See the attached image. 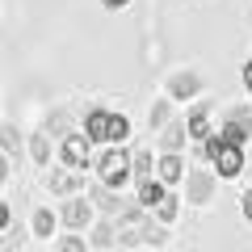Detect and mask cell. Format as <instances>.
Wrapping results in <instances>:
<instances>
[{"label":"cell","mask_w":252,"mask_h":252,"mask_svg":"<svg viewBox=\"0 0 252 252\" xmlns=\"http://www.w3.org/2000/svg\"><path fill=\"white\" fill-rule=\"evenodd\" d=\"M89 244H93V252H114V248H122V244H118V219H97L93 231H89Z\"/></svg>","instance_id":"15"},{"label":"cell","mask_w":252,"mask_h":252,"mask_svg":"<svg viewBox=\"0 0 252 252\" xmlns=\"http://www.w3.org/2000/svg\"><path fill=\"white\" fill-rule=\"evenodd\" d=\"M30 156L38 168H51V135H30Z\"/></svg>","instance_id":"19"},{"label":"cell","mask_w":252,"mask_h":252,"mask_svg":"<svg viewBox=\"0 0 252 252\" xmlns=\"http://www.w3.org/2000/svg\"><path fill=\"white\" fill-rule=\"evenodd\" d=\"M93 244H89V235L84 231H72V235H59V248L55 252H89Z\"/></svg>","instance_id":"20"},{"label":"cell","mask_w":252,"mask_h":252,"mask_svg":"<svg viewBox=\"0 0 252 252\" xmlns=\"http://www.w3.org/2000/svg\"><path fill=\"white\" fill-rule=\"evenodd\" d=\"M59 223H63V219L55 215L51 206H38L34 215H30V231H34L38 240H51V235H55V227H59Z\"/></svg>","instance_id":"16"},{"label":"cell","mask_w":252,"mask_h":252,"mask_svg":"<svg viewBox=\"0 0 252 252\" xmlns=\"http://www.w3.org/2000/svg\"><path fill=\"white\" fill-rule=\"evenodd\" d=\"M168 97H172V101H193V97H202V76H198V72H172V76H168Z\"/></svg>","instance_id":"14"},{"label":"cell","mask_w":252,"mask_h":252,"mask_svg":"<svg viewBox=\"0 0 252 252\" xmlns=\"http://www.w3.org/2000/svg\"><path fill=\"white\" fill-rule=\"evenodd\" d=\"M0 135H4V139H0L4 156H13V152H17V126H13V122H4V130H0Z\"/></svg>","instance_id":"25"},{"label":"cell","mask_w":252,"mask_h":252,"mask_svg":"<svg viewBox=\"0 0 252 252\" xmlns=\"http://www.w3.org/2000/svg\"><path fill=\"white\" fill-rule=\"evenodd\" d=\"M168 193H172V189L164 185L160 177H143V181H135V202H139L143 210H156L164 198H168Z\"/></svg>","instance_id":"12"},{"label":"cell","mask_w":252,"mask_h":252,"mask_svg":"<svg viewBox=\"0 0 252 252\" xmlns=\"http://www.w3.org/2000/svg\"><path fill=\"white\" fill-rule=\"evenodd\" d=\"M156 177H160L168 189L181 185V181L189 177V172H185V160H181V156H160V168H156Z\"/></svg>","instance_id":"17"},{"label":"cell","mask_w":252,"mask_h":252,"mask_svg":"<svg viewBox=\"0 0 252 252\" xmlns=\"http://www.w3.org/2000/svg\"><path fill=\"white\" fill-rule=\"evenodd\" d=\"M89 198H93V206H97L105 219H122L126 210H135V206H139V202L122 198V189H109V185H101V181L89 189Z\"/></svg>","instance_id":"7"},{"label":"cell","mask_w":252,"mask_h":252,"mask_svg":"<svg viewBox=\"0 0 252 252\" xmlns=\"http://www.w3.org/2000/svg\"><path fill=\"white\" fill-rule=\"evenodd\" d=\"M21 248H26V231H21V227H4L0 252H21Z\"/></svg>","instance_id":"23"},{"label":"cell","mask_w":252,"mask_h":252,"mask_svg":"<svg viewBox=\"0 0 252 252\" xmlns=\"http://www.w3.org/2000/svg\"><path fill=\"white\" fill-rule=\"evenodd\" d=\"M168 122H172V97H164V101H156V105L147 109V126H152V130H164Z\"/></svg>","instance_id":"18"},{"label":"cell","mask_w":252,"mask_h":252,"mask_svg":"<svg viewBox=\"0 0 252 252\" xmlns=\"http://www.w3.org/2000/svg\"><path fill=\"white\" fill-rule=\"evenodd\" d=\"M59 160L67 164V168L84 172V168L93 164V139H89V135H80V130L63 135V143H59Z\"/></svg>","instance_id":"6"},{"label":"cell","mask_w":252,"mask_h":252,"mask_svg":"<svg viewBox=\"0 0 252 252\" xmlns=\"http://www.w3.org/2000/svg\"><path fill=\"white\" fill-rule=\"evenodd\" d=\"M84 135H89L93 143H114V147H122L126 139H130V118L97 105V109L84 114Z\"/></svg>","instance_id":"2"},{"label":"cell","mask_w":252,"mask_h":252,"mask_svg":"<svg viewBox=\"0 0 252 252\" xmlns=\"http://www.w3.org/2000/svg\"><path fill=\"white\" fill-rule=\"evenodd\" d=\"M67 122H72V118H67V109H59V114H51V118H46V130H59V135H72V130H67Z\"/></svg>","instance_id":"24"},{"label":"cell","mask_w":252,"mask_h":252,"mask_svg":"<svg viewBox=\"0 0 252 252\" xmlns=\"http://www.w3.org/2000/svg\"><path fill=\"white\" fill-rule=\"evenodd\" d=\"M152 168H160V160H152V152H147V147H139V152H135V181L152 177Z\"/></svg>","instance_id":"22"},{"label":"cell","mask_w":252,"mask_h":252,"mask_svg":"<svg viewBox=\"0 0 252 252\" xmlns=\"http://www.w3.org/2000/svg\"><path fill=\"white\" fill-rule=\"evenodd\" d=\"M240 76H244V89H248V93H252V59H248V63H244V72H240Z\"/></svg>","instance_id":"27"},{"label":"cell","mask_w":252,"mask_h":252,"mask_svg":"<svg viewBox=\"0 0 252 252\" xmlns=\"http://www.w3.org/2000/svg\"><path fill=\"white\" fill-rule=\"evenodd\" d=\"M202 156L215 164V172H219L223 181H235V177L244 172V143L227 139L223 130H219L215 139H206V143H202Z\"/></svg>","instance_id":"3"},{"label":"cell","mask_w":252,"mask_h":252,"mask_svg":"<svg viewBox=\"0 0 252 252\" xmlns=\"http://www.w3.org/2000/svg\"><path fill=\"white\" fill-rule=\"evenodd\" d=\"M189 139H193V135H189V122H185V118H172V122L160 130V152L164 156H181V147H185Z\"/></svg>","instance_id":"13"},{"label":"cell","mask_w":252,"mask_h":252,"mask_svg":"<svg viewBox=\"0 0 252 252\" xmlns=\"http://www.w3.org/2000/svg\"><path fill=\"white\" fill-rule=\"evenodd\" d=\"M46 189H51L55 198H76V193H84V172H76V168H67V164H63V168H46Z\"/></svg>","instance_id":"8"},{"label":"cell","mask_w":252,"mask_h":252,"mask_svg":"<svg viewBox=\"0 0 252 252\" xmlns=\"http://www.w3.org/2000/svg\"><path fill=\"white\" fill-rule=\"evenodd\" d=\"M101 4H105V9H114V13H118V9H126V4H130V0H101Z\"/></svg>","instance_id":"28"},{"label":"cell","mask_w":252,"mask_h":252,"mask_svg":"<svg viewBox=\"0 0 252 252\" xmlns=\"http://www.w3.org/2000/svg\"><path fill=\"white\" fill-rule=\"evenodd\" d=\"M210 114H215V101H193V109L185 114L189 135L198 139V143H206V139H215V135H219V130H210Z\"/></svg>","instance_id":"11"},{"label":"cell","mask_w":252,"mask_h":252,"mask_svg":"<svg viewBox=\"0 0 252 252\" xmlns=\"http://www.w3.org/2000/svg\"><path fill=\"white\" fill-rule=\"evenodd\" d=\"M177 202H181L177 193H168V198H164L160 206H156V219H160L164 227H168V223H177V215H181V206H177Z\"/></svg>","instance_id":"21"},{"label":"cell","mask_w":252,"mask_h":252,"mask_svg":"<svg viewBox=\"0 0 252 252\" xmlns=\"http://www.w3.org/2000/svg\"><path fill=\"white\" fill-rule=\"evenodd\" d=\"M59 219H63V227H72V231H93V223H97V206H93L89 193H76V198H67L59 206Z\"/></svg>","instance_id":"5"},{"label":"cell","mask_w":252,"mask_h":252,"mask_svg":"<svg viewBox=\"0 0 252 252\" xmlns=\"http://www.w3.org/2000/svg\"><path fill=\"white\" fill-rule=\"evenodd\" d=\"M118 244H122V248H139V244L164 248V244H168V227H164L160 219H152V210L135 206V210H126V215L118 219Z\"/></svg>","instance_id":"1"},{"label":"cell","mask_w":252,"mask_h":252,"mask_svg":"<svg viewBox=\"0 0 252 252\" xmlns=\"http://www.w3.org/2000/svg\"><path fill=\"white\" fill-rule=\"evenodd\" d=\"M215 185H219V172H210V168H189V177H185V202L206 206V202L215 198Z\"/></svg>","instance_id":"9"},{"label":"cell","mask_w":252,"mask_h":252,"mask_svg":"<svg viewBox=\"0 0 252 252\" xmlns=\"http://www.w3.org/2000/svg\"><path fill=\"white\" fill-rule=\"evenodd\" d=\"M240 215H244V223H252V189L240 193Z\"/></svg>","instance_id":"26"},{"label":"cell","mask_w":252,"mask_h":252,"mask_svg":"<svg viewBox=\"0 0 252 252\" xmlns=\"http://www.w3.org/2000/svg\"><path fill=\"white\" fill-rule=\"evenodd\" d=\"M97 181L109 189H126L135 181V152H122V147H109V152L97 156Z\"/></svg>","instance_id":"4"},{"label":"cell","mask_w":252,"mask_h":252,"mask_svg":"<svg viewBox=\"0 0 252 252\" xmlns=\"http://www.w3.org/2000/svg\"><path fill=\"white\" fill-rule=\"evenodd\" d=\"M223 135L235 143H252V105H227L223 109Z\"/></svg>","instance_id":"10"}]
</instances>
